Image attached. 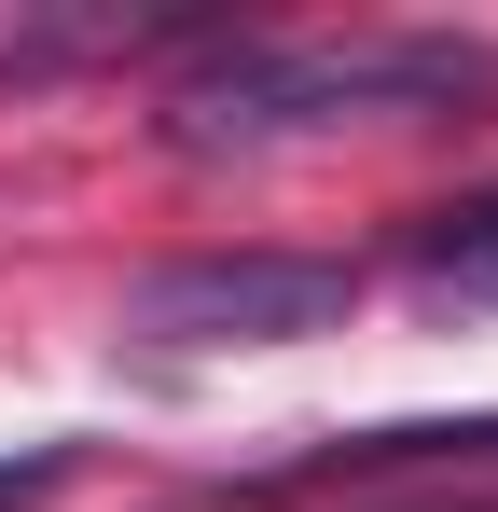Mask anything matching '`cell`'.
<instances>
[{"label":"cell","mask_w":498,"mask_h":512,"mask_svg":"<svg viewBox=\"0 0 498 512\" xmlns=\"http://www.w3.org/2000/svg\"><path fill=\"white\" fill-rule=\"evenodd\" d=\"M498 56L485 42H222L194 84H166V153H263V139H305V125H346V111H443L471 97Z\"/></svg>","instance_id":"obj_1"},{"label":"cell","mask_w":498,"mask_h":512,"mask_svg":"<svg viewBox=\"0 0 498 512\" xmlns=\"http://www.w3.org/2000/svg\"><path fill=\"white\" fill-rule=\"evenodd\" d=\"M360 277L319 250H194V263H153L125 291V333L166 346V360H222V346H305V333H346Z\"/></svg>","instance_id":"obj_2"},{"label":"cell","mask_w":498,"mask_h":512,"mask_svg":"<svg viewBox=\"0 0 498 512\" xmlns=\"http://www.w3.org/2000/svg\"><path fill=\"white\" fill-rule=\"evenodd\" d=\"M415 305H443V319H498V180L415 222Z\"/></svg>","instance_id":"obj_3"},{"label":"cell","mask_w":498,"mask_h":512,"mask_svg":"<svg viewBox=\"0 0 498 512\" xmlns=\"http://www.w3.org/2000/svg\"><path fill=\"white\" fill-rule=\"evenodd\" d=\"M70 471H83V443H28V457H0V512H42Z\"/></svg>","instance_id":"obj_4"},{"label":"cell","mask_w":498,"mask_h":512,"mask_svg":"<svg viewBox=\"0 0 498 512\" xmlns=\"http://www.w3.org/2000/svg\"><path fill=\"white\" fill-rule=\"evenodd\" d=\"M429 512H498V499H429Z\"/></svg>","instance_id":"obj_5"}]
</instances>
